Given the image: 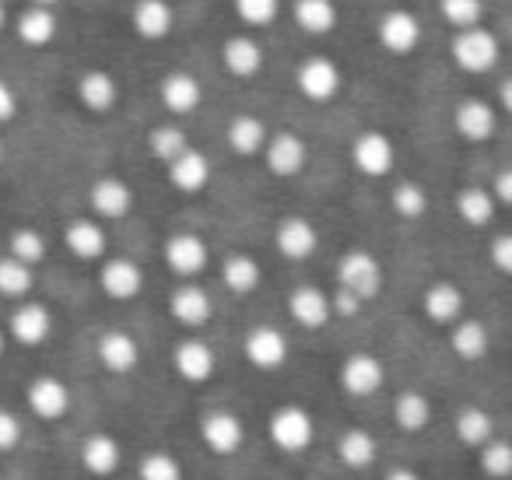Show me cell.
<instances>
[{"instance_id":"6da1fadb","label":"cell","mask_w":512,"mask_h":480,"mask_svg":"<svg viewBox=\"0 0 512 480\" xmlns=\"http://www.w3.org/2000/svg\"><path fill=\"white\" fill-rule=\"evenodd\" d=\"M267 435L278 445L281 452H306L313 445L316 435V421L306 407L299 403H285L271 414V424H267Z\"/></svg>"},{"instance_id":"7a4b0ae2","label":"cell","mask_w":512,"mask_h":480,"mask_svg":"<svg viewBox=\"0 0 512 480\" xmlns=\"http://www.w3.org/2000/svg\"><path fill=\"white\" fill-rule=\"evenodd\" d=\"M337 281H341L344 291L358 295L362 302L376 298L383 291V267L372 253L365 249H348V253L337 260Z\"/></svg>"},{"instance_id":"3957f363","label":"cell","mask_w":512,"mask_h":480,"mask_svg":"<svg viewBox=\"0 0 512 480\" xmlns=\"http://www.w3.org/2000/svg\"><path fill=\"white\" fill-rule=\"evenodd\" d=\"M453 60L460 64V71L467 74H484L498 64V39L488 29H463L453 39Z\"/></svg>"},{"instance_id":"277c9868","label":"cell","mask_w":512,"mask_h":480,"mask_svg":"<svg viewBox=\"0 0 512 480\" xmlns=\"http://www.w3.org/2000/svg\"><path fill=\"white\" fill-rule=\"evenodd\" d=\"M351 162L362 176H390L393 162H397V151H393V141L383 134V130H365V134L355 137L351 144Z\"/></svg>"},{"instance_id":"5b68a950","label":"cell","mask_w":512,"mask_h":480,"mask_svg":"<svg viewBox=\"0 0 512 480\" xmlns=\"http://www.w3.org/2000/svg\"><path fill=\"white\" fill-rule=\"evenodd\" d=\"M246 361L260 372H278L281 365L288 361V337L278 330V326H253L246 333Z\"/></svg>"},{"instance_id":"8992f818","label":"cell","mask_w":512,"mask_h":480,"mask_svg":"<svg viewBox=\"0 0 512 480\" xmlns=\"http://www.w3.org/2000/svg\"><path fill=\"white\" fill-rule=\"evenodd\" d=\"M376 39L383 43V50L397 53V57H407L411 50H418L421 43V22L414 11L407 8H393L379 18L376 25Z\"/></svg>"},{"instance_id":"52a82bcc","label":"cell","mask_w":512,"mask_h":480,"mask_svg":"<svg viewBox=\"0 0 512 480\" xmlns=\"http://www.w3.org/2000/svg\"><path fill=\"white\" fill-rule=\"evenodd\" d=\"M200 438L214 456H232L246 442V424L232 410H207L204 421H200Z\"/></svg>"},{"instance_id":"ba28073f","label":"cell","mask_w":512,"mask_h":480,"mask_svg":"<svg viewBox=\"0 0 512 480\" xmlns=\"http://www.w3.org/2000/svg\"><path fill=\"white\" fill-rule=\"evenodd\" d=\"M341 67L327 57H309L299 64V74H295V85L306 95L309 102H330L337 92H341Z\"/></svg>"},{"instance_id":"9c48e42d","label":"cell","mask_w":512,"mask_h":480,"mask_svg":"<svg viewBox=\"0 0 512 480\" xmlns=\"http://www.w3.org/2000/svg\"><path fill=\"white\" fill-rule=\"evenodd\" d=\"M264 158H267V169H271L274 176L292 179V176H299V172L306 169L309 148H306V141H302L299 134H292V130H281V134L267 137Z\"/></svg>"},{"instance_id":"30bf717a","label":"cell","mask_w":512,"mask_h":480,"mask_svg":"<svg viewBox=\"0 0 512 480\" xmlns=\"http://www.w3.org/2000/svg\"><path fill=\"white\" fill-rule=\"evenodd\" d=\"M386 382V368L376 354L369 351H355L344 358L341 365V386L348 389L351 396H372L379 393Z\"/></svg>"},{"instance_id":"8fae6325","label":"cell","mask_w":512,"mask_h":480,"mask_svg":"<svg viewBox=\"0 0 512 480\" xmlns=\"http://www.w3.org/2000/svg\"><path fill=\"white\" fill-rule=\"evenodd\" d=\"M25 400H29V410L36 417L57 421V417H64L67 410H71V389H67V382L57 379V375H36V379L29 382Z\"/></svg>"},{"instance_id":"7c38bea8","label":"cell","mask_w":512,"mask_h":480,"mask_svg":"<svg viewBox=\"0 0 512 480\" xmlns=\"http://www.w3.org/2000/svg\"><path fill=\"white\" fill-rule=\"evenodd\" d=\"M274 246L285 260H309L320 246V235H316V225L302 214H292V218L278 221V232H274Z\"/></svg>"},{"instance_id":"4fadbf2b","label":"cell","mask_w":512,"mask_h":480,"mask_svg":"<svg viewBox=\"0 0 512 480\" xmlns=\"http://www.w3.org/2000/svg\"><path fill=\"white\" fill-rule=\"evenodd\" d=\"M95 354H99V365L113 375H130L141 365V344L123 330L102 333L99 344H95Z\"/></svg>"},{"instance_id":"5bb4252c","label":"cell","mask_w":512,"mask_h":480,"mask_svg":"<svg viewBox=\"0 0 512 480\" xmlns=\"http://www.w3.org/2000/svg\"><path fill=\"white\" fill-rule=\"evenodd\" d=\"M165 263L172 274L197 277L207 267V242L193 232H176L165 239Z\"/></svg>"},{"instance_id":"9a60e30c","label":"cell","mask_w":512,"mask_h":480,"mask_svg":"<svg viewBox=\"0 0 512 480\" xmlns=\"http://www.w3.org/2000/svg\"><path fill=\"white\" fill-rule=\"evenodd\" d=\"M99 284L113 302H130V298L141 295L144 288V270L137 267L127 256H116V260H106L99 270Z\"/></svg>"},{"instance_id":"2e32d148","label":"cell","mask_w":512,"mask_h":480,"mask_svg":"<svg viewBox=\"0 0 512 480\" xmlns=\"http://www.w3.org/2000/svg\"><path fill=\"white\" fill-rule=\"evenodd\" d=\"M11 337L18 340V344L25 347H39L50 340L53 333V312L46 309L43 302H25L18 305L15 312H11V323H8Z\"/></svg>"},{"instance_id":"e0dca14e","label":"cell","mask_w":512,"mask_h":480,"mask_svg":"<svg viewBox=\"0 0 512 480\" xmlns=\"http://www.w3.org/2000/svg\"><path fill=\"white\" fill-rule=\"evenodd\" d=\"M172 365L183 382H207L218 368V358H214L211 344H204L200 337H186L172 351Z\"/></svg>"},{"instance_id":"ac0fdd59","label":"cell","mask_w":512,"mask_h":480,"mask_svg":"<svg viewBox=\"0 0 512 480\" xmlns=\"http://www.w3.org/2000/svg\"><path fill=\"white\" fill-rule=\"evenodd\" d=\"M88 204H92V211L99 214V218L120 221V218H127L130 207H134V190H130L123 179L102 176V179H95L92 190H88Z\"/></svg>"},{"instance_id":"d6986e66","label":"cell","mask_w":512,"mask_h":480,"mask_svg":"<svg viewBox=\"0 0 512 480\" xmlns=\"http://www.w3.org/2000/svg\"><path fill=\"white\" fill-rule=\"evenodd\" d=\"M162 106L169 109L172 116H190V113H197V106H200V99H204V85L197 81V74H190V71H172V74H165V81H162Z\"/></svg>"},{"instance_id":"ffe728a7","label":"cell","mask_w":512,"mask_h":480,"mask_svg":"<svg viewBox=\"0 0 512 480\" xmlns=\"http://www.w3.org/2000/svg\"><path fill=\"white\" fill-rule=\"evenodd\" d=\"M288 312H292V319L299 326H306V330H323V326L330 323V295L320 288H313V284H302V288H295L292 295H288Z\"/></svg>"},{"instance_id":"44dd1931","label":"cell","mask_w":512,"mask_h":480,"mask_svg":"<svg viewBox=\"0 0 512 480\" xmlns=\"http://www.w3.org/2000/svg\"><path fill=\"white\" fill-rule=\"evenodd\" d=\"M221 64L232 78H256L264 67V46L256 43L253 36H232L221 46Z\"/></svg>"},{"instance_id":"7402d4cb","label":"cell","mask_w":512,"mask_h":480,"mask_svg":"<svg viewBox=\"0 0 512 480\" xmlns=\"http://www.w3.org/2000/svg\"><path fill=\"white\" fill-rule=\"evenodd\" d=\"M169 312H172V319H176V323L197 330V326H204L207 319H211L214 305H211V295H207L200 284H183V288L172 291Z\"/></svg>"},{"instance_id":"603a6c76","label":"cell","mask_w":512,"mask_h":480,"mask_svg":"<svg viewBox=\"0 0 512 480\" xmlns=\"http://www.w3.org/2000/svg\"><path fill=\"white\" fill-rule=\"evenodd\" d=\"M64 242L78 260H102L109 249L106 228L92 218H74L71 225L64 228Z\"/></svg>"},{"instance_id":"cb8c5ba5","label":"cell","mask_w":512,"mask_h":480,"mask_svg":"<svg viewBox=\"0 0 512 480\" xmlns=\"http://www.w3.org/2000/svg\"><path fill=\"white\" fill-rule=\"evenodd\" d=\"M123 452L109 431H92V435L81 442V466H85L92 477H109V473L120 466Z\"/></svg>"},{"instance_id":"d4e9b609","label":"cell","mask_w":512,"mask_h":480,"mask_svg":"<svg viewBox=\"0 0 512 480\" xmlns=\"http://www.w3.org/2000/svg\"><path fill=\"white\" fill-rule=\"evenodd\" d=\"M165 169H169V183L176 186L179 193H200L207 186V179H211V162L193 148L176 155Z\"/></svg>"},{"instance_id":"484cf974","label":"cell","mask_w":512,"mask_h":480,"mask_svg":"<svg viewBox=\"0 0 512 480\" xmlns=\"http://www.w3.org/2000/svg\"><path fill=\"white\" fill-rule=\"evenodd\" d=\"M78 99L88 113H109V109L116 106V99H120V85H116V78L109 71H99V67H95V71L81 74Z\"/></svg>"},{"instance_id":"4316f807","label":"cell","mask_w":512,"mask_h":480,"mask_svg":"<svg viewBox=\"0 0 512 480\" xmlns=\"http://www.w3.org/2000/svg\"><path fill=\"white\" fill-rule=\"evenodd\" d=\"M453 123H456V130H460V137H467V141H488V137L495 134L498 120H495V109L484 99H467L456 106Z\"/></svg>"},{"instance_id":"83f0119b","label":"cell","mask_w":512,"mask_h":480,"mask_svg":"<svg viewBox=\"0 0 512 480\" xmlns=\"http://www.w3.org/2000/svg\"><path fill=\"white\" fill-rule=\"evenodd\" d=\"M421 305H425V316L432 319V323L449 326L463 316V291L449 281H435L432 288L425 291Z\"/></svg>"},{"instance_id":"f1b7e54d","label":"cell","mask_w":512,"mask_h":480,"mask_svg":"<svg viewBox=\"0 0 512 480\" xmlns=\"http://www.w3.org/2000/svg\"><path fill=\"white\" fill-rule=\"evenodd\" d=\"M134 32L141 39H151V43H158V39L169 36L172 29V8L169 0H137L134 8Z\"/></svg>"},{"instance_id":"f546056e","label":"cell","mask_w":512,"mask_h":480,"mask_svg":"<svg viewBox=\"0 0 512 480\" xmlns=\"http://www.w3.org/2000/svg\"><path fill=\"white\" fill-rule=\"evenodd\" d=\"M453 431H456V438H460L463 445H470V449H481V445H488L491 438H495V421H491V414L484 407L467 403V407H460V414H456Z\"/></svg>"},{"instance_id":"4dcf8cb0","label":"cell","mask_w":512,"mask_h":480,"mask_svg":"<svg viewBox=\"0 0 512 480\" xmlns=\"http://www.w3.org/2000/svg\"><path fill=\"white\" fill-rule=\"evenodd\" d=\"M295 25L309 36H327L337 29V4L334 0H295L292 4Z\"/></svg>"},{"instance_id":"1f68e13d","label":"cell","mask_w":512,"mask_h":480,"mask_svg":"<svg viewBox=\"0 0 512 480\" xmlns=\"http://www.w3.org/2000/svg\"><path fill=\"white\" fill-rule=\"evenodd\" d=\"M393 421H397V428L407 431V435L425 431L428 421H432V403H428V396L418 393V389L400 393L397 400H393Z\"/></svg>"},{"instance_id":"d6a6232c","label":"cell","mask_w":512,"mask_h":480,"mask_svg":"<svg viewBox=\"0 0 512 480\" xmlns=\"http://www.w3.org/2000/svg\"><path fill=\"white\" fill-rule=\"evenodd\" d=\"M15 32L25 46L43 50V46H50L57 39V15H53V8H29L18 18Z\"/></svg>"},{"instance_id":"836d02e7","label":"cell","mask_w":512,"mask_h":480,"mask_svg":"<svg viewBox=\"0 0 512 480\" xmlns=\"http://www.w3.org/2000/svg\"><path fill=\"white\" fill-rule=\"evenodd\" d=\"M228 148L235 151V155L242 158H253L264 151L267 144V127L256 116H235L232 123H228Z\"/></svg>"},{"instance_id":"e575fe53","label":"cell","mask_w":512,"mask_h":480,"mask_svg":"<svg viewBox=\"0 0 512 480\" xmlns=\"http://www.w3.org/2000/svg\"><path fill=\"white\" fill-rule=\"evenodd\" d=\"M337 456L348 470H365V466L376 463V438L365 428H348L337 438Z\"/></svg>"},{"instance_id":"d590c367","label":"cell","mask_w":512,"mask_h":480,"mask_svg":"<svg viewBox=\"0 0 512 480\" xmlns=\"http://www.w3.org/2000/svg\"><path fill=\"white\" fill-rule=\"evenodd\" d=\"M495 211H498V204L491 200V193L484 190V186H463V190L456 193V214H460L470 228L491 225Z\"/></svg>"},{"instance_id":"8d00e7d4","label":"cell","mask_w":512,"mask_h":480,"mask_svg":"<svg viewBox=\"0 0 512 480\" xmlns=\"http://www.w3.org/2000/svg\"><path fill=\"white\" fill-rule=\"evenodd\" d=\"M221 281H225V288L235 291V295H249V291L260 288V263L249 253H232L221 263Z\"/></svg>"},{"instance_id":"74e56055","label":"cell","mask_w":512,"mask_h":480,"mask_svg":"<svg viewBox=\"0 0 512 480\" xmlns=\"http://www.w3.org/2000/svg\"><path fill=\"white\" fill-rule=\"evenodd\" d=\"M449 347H453L456 358L463 361H477L488 351V330L477 319H456L453 333H449Z\"/></svg>"},{"instance_id":"f35d334b","label":"cell","mask_w":512,"mask_h":480,"mask_svg":"<svg viewBox=\"0 0 512 480\" xmlns=\"http://www.w3.org/2000/svg\"><path fill=\"white\" fill-rule=\"evenodd\" d=\"M8 256L18 263H25V267H36V263L46 260V239L43 232H36V228H15L8 239Z\"/></svg>"},{"instance_id":"ab89813d","label":"cell","mask_w":512,"mask_h":480,"mask_svg":"<svg viewBox=\"0 0 512 480\" xmlns=\"http://www.w3.org/2000/svg\"><path fill=\"white\" fill-rule=\"evenodd\" d=\"M186 148H190V144H186L183 127H176V123H162V127H155L148 134V151L165 165H169L176 155H183Z\"/></svg>"},{"instance_id":"60d3db41","label":"cell","mask_w":512,"mask_h":480,"mask_svg":"<svg viewBox=\"0 0 512 480\" xmlns=\"http://www.w3.org/2000/svg\"><path fill=\"white\" fill-rule=\"evenodd\" d=\"M390 200H393V211H397L400 218H407V221H418L421 214L428 211V193H425V186L411 183V179H407V183L393 186Z\"/></svg>"},{"instance_id":"b9f144b4","label":"cell","mask_w":512,"mask_h":480,"mask_svg":"<svg viewBox=\"0 0 512 480\" xmlns=\"http://www.w3.org/2000/svg\"><path fill=\"white\" fill-rule=\"evenodd\" d=\"M477 463H481V470L488 473V477L509 480V473H512V445L502 442V438H491L488 445H481V449H477Z\"/></svg>"},{"instance_id":"7bdbcfd3","label":"cell","mask_w":512,"mask_h":480,"mask_svg":"<svg viewBox=\"0 0 512 480\" xmlns=\"http://www.w3.org/2000/svg\"><path fill=\"white\" fill-rule=\"evenodd\" d=\"M32 291V267L0 256V295L4 298H25Z\"/></svg>"},{"instance_id":"ee69618b","label":"cell","mask_w":512,"mask_h":480,"mask_svg":"<svg viewBox=\"0 0 512 480\" xmlns=\"http://www.w3.org/2000/svg\"><path fill=\"white\" fill-rule=\"evenodd\" d=\"M439 11L456 32L477 29L484 18V0H439Z\"/></svg>"},{"instance_id":"f6af8a7d","label":"cell","mask_w":512,"mask_h":480,"mask_svg":"<svg viewBox=\"0 0 512 480\" xmlns=\"http://www.w3.org/2000/svg\"><path fill=\"white\" fill-rule=\"evenodd\" d=\"M137 477L141 480H183V463H179L172 452H148L137 466Z\"/></svg>"},{"instance_id":"bcb514c9","label":"cell","mask_w":512,"mask_h":480,"mask_svg":"<svg viewBox=\"0 0 512 480\" xmlns=\"http://www.w3.org/2000/svg\"><path fill=\"white\" fill-rule=\"evenodd\" d=\"M235 15L253 29H264L281 15V0H232Z\"/></svg>"},{"instance_id":"7dc6e473","label":"cell","mask_w":512,"mask_h":480,"mask_svg":"<svg viewBox=\"0 0 512 480\" xmlns=\"http://www.w3.org/2000/svg\"><path fill=\"white\" fill-rule=\"evenodd\" d=\"M22 435H25V428H22V421H18V414H11V410L0 407V452L18 449Z\"/></svg>"},{"instance_id":"c3c4849f","label":"cell","mask_w":512,"mask_h":480,"mask_svg":"<svg viewBox=\"0 0 512 480\" xmlns=\"http://www.w3.org/2000/svg\"><path fill=\"white\" fill-rule=\"evenodd\" d=\"M362 298L351 295V291L337 288L334 295H330V316H341V319H355L358 312H362Z\"/></svg>"},{"instance_id":"681fc988","label":"cell","mask_w":512,"mask_h":480,"mask_svg":"<svg viewBox=\"0 0 512 480\" xmlns=\"http://www.w3.org/2000/svg\"><path fill=\"white\" fill-rule=\"evenodd\" d=\"M491 263L502 274H512V235H495L491 239Z\"/></svg>"},{"instance_id":"f907efd6","label":"cell","mask_w":512,"mask_h":480,"mask_svg":"<svg viewBox=\"0 0 512 480\" xmlns=\"http://www.w3.org/2000/svg\"><path fill=\"white\" fill-rule=\"evenodd\" d=\"M18 116V95L8 81L0 78V123H11Z\"/></svg>"},{"instance_id":"816d5d0a","label":"cell","mask_w":512,"mask_h":480,"mask_svg":"<svg viewBox=\"0 0 512 480\" xmlns=\"http://www.w3.org/2000/svg\"><path fill=\"white\" fill-rule=\"evenodd\" d=\"M491 200H495L498 207L512 204V172L509 169H502L495 176V190H491Z\"/></svg>"},{"instance_id":"f5cc1de1","label":"cell","mask_w":512,"mask_h":480,"mask_svg":"<svg viewBox=\"0 0 512 480\" xmlns=\"http://www.w3.org/2000/svg\"><path fill=\"white\" fill-rule=\"evenodd\" d=\"M498 99H502V109L509 113V109H512V81L509 78H505L502 85H498Z\"/></svg>"},{"instance_id":"db71d44e","label":"cell","mask_w":512,"mask_h":480,"mask_svg":"<svg viewBox=\"0 0 512 480\" xmlns=\"http://www.w3.org/2000/svg\"><path fill=\"white\" fill-rule=\"evenodd\" d=\"M386 480H421L414 470H407V466H400V470H390L386 473Z\"/></svg>"},{"instance_id":"11a10c76","label":"cell","mask_w":512,"mask_h":480,"mask_svg":"<svg viewBox=\"0 0 512 480\" xmlns=\"http://www.w3.org/2000/svg\"><path fill=\"white\" fill-rule=\"evenodd\" d=\"M32 4H36V8H53L57 0H32Z\"/></svg>"},{"instance_id":"9f6ffc18","label":"cell","mask_w":512,"mask_h":480,"mask_svg":"<svg viewBox=\"0 0 512 480\" xmlns=\"http://www.w3.org/2000/svg\"><path fill=\"white\" fill-rule=\"evenodd\" d=\"M8 25V11H4V4H0V29Z\"/></svg>"},{"instance_id":"6f0895ef","label":"cell","mask_w":512,"mask_h":480,"mask_svg":"<svg viewBox=\"0 0 512 480\" xmlns=\"http://www.w3.org/2000/svg\"><path fill=\"white\" fill-rule=\"evenodd\" d=\"M4 344H8V337H4V330H0V354H4Z\"/></svg>"},{"instance_id":"680465c9","label":"cell","mask_w":512,"mask_h":480,"mask_svg":"<svg viewBox=\"0 0 512 480\" xmlns=\"http://www.w3.org/2000/svg\"><path fill=\"white\" fill-rule=\"evenodd\" d=\"M0 162H4V144H0Z\"/></svg>"},{"instance_id":"91938a15","label":"cell","mask_w":512,"mask_h":480,"mask_svg":"<svg viewBox=\"0 0 512 480\" xmlns=\"http://www.w3.org/2000/svg\"><path fill=\"white\" fill-rule=\"evenodd\" d=\"M0 4H4V0H0Z\"/></svg>"}]
</instances>
